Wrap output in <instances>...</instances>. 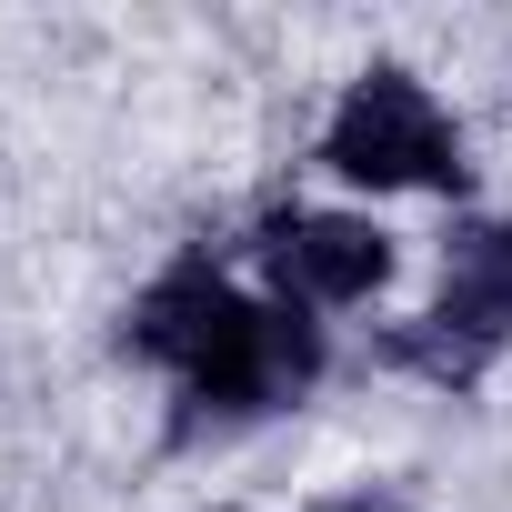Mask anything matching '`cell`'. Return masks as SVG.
Returning <instances> with one entry per match:
<instances>
[{
  "label": "cell",
  "instance_id": "5b68a950",
  "mask_svg": "<svg viewBox=\"0 0 512 512\" xmlns=\"http://www.w3.org/2000/svg\"><path fill=\"white\" fill-rule=\"evenodd\" d=\"M342 512H372V502H342Z\"/></svg>",
  "mask_w": 512,
  "mask_h": 512
},
{
  "label": "cell",
  "instance_id": "277c9868",
  "mask_svg": "<svg viewBox=\"0 0 512 512\" xmlns=\"http://www.w3.org/2000/svg\"><path fill=\"white\" fill-rule=\"evenodd\" d=\"M262 272L282 282L292 312L312 302H362L392 282V241L352 211H292V221H262Z\"/></svg>",
  "mask_w": 512,
  "mask_h": 512
},
{
  "label": "cell",
  "instance_id": "7a4b0ae2",
  "mask_svg": "<svg viewBox=\"0 0 512 512\" xmlns=\"http://www.w3.org/2000/svg\"><path fill=\"white\" fill-rule=\"evenodd\" d=\"M322 161L362 191H462V131L412 71H362L322 131Z\"/></svg>",
  "mask_w": 512,
  "mask_h": 512
},
{
  "label": "cell",
  "instance_id": "6da1fadb",
  "mask_svg": "<svg viewBox=\"0 0 512 512\" xmlns=\"http://www.w3.org/2000/svg\"><path fill=\"white\" fill-rule=\"evenodd\" d=\"M131 352L171 362L181 392H191L201 412H231V422L302 402L312 372H322V332H312L292 302H241L211 262H181V272H161V282L141 292Z\"/></svg>",
  "mask_w": 512,
  "mask_h": 512
},
{
  "label": "cell",
  "instance_id": "3957f363",
  "mask_svg": "<svg viewBox=\"0 0 512 512\" xmlns=\"http://www.w3.org/2000/svg\"><path fill=\"white\" fill-rule=\"evenodd\" d=\"M502 332H512V221H462L442 241V312H432V332H402L392 352L442 372V382H472L482 352H502Z\"/></svg>",
  "mask_w": 512,
  "mask_h": 512
}]
</instances>
